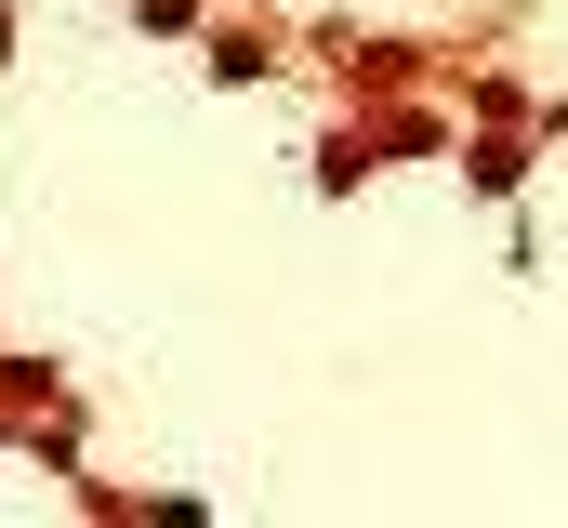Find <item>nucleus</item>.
<instances>
[{"label": "nucleus", "instance_id": "1", "mask_svg": "<svg viewBox=\"0 0 568 528\" xmlns=\"http://www.w3.org/2000/svg\"><path fill=\"white\" fill-rule=\"evenodd\" d=\"M0 53H13V27H0Z\"/></svg>", "mask_w": 568, "mask_h": 528}]
</instances>
